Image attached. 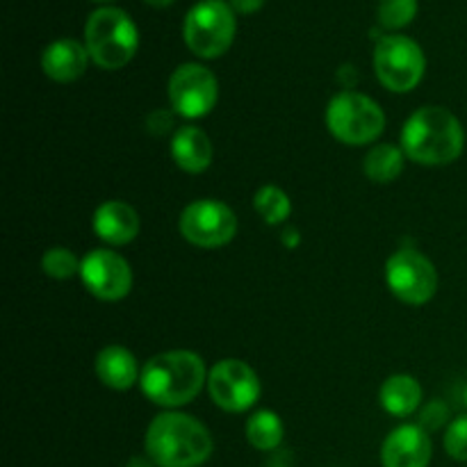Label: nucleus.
I'll use <instances>...</instances> for the list:
<instances>
[{
	"label": "nucleus",
	"mask_w": 467,
	"mask_h": 467,
	"mask_svg": "<svg viewBox=\"0 0 467 467\" xmlns=\"http://www.w3.org/2000/svg\"><path fill=\"white\" fill-rule=\"evenodd\" d=\"M205 383V365L194 351H164L144 365L141 392L158 406H182L196 400Z\"/></svg>",
	"instance_id": "3"
},
{
	"label": "nucleus",
	"mask_w": 467,
	"mask_h": 467,
	"mask_svg": "<svg viewBox=\"0 0 467 467\" xmlns=\"http://www.w3.org/2000/svg\"><path fill=\"white\" fill-rule=\"evenodd\" d=\"M365 173L374 182H392L404 171V150L392 144H377L363 164Z\"/></svg>",
	"instance_id": "19"
},
{
	"label": "nucleus",
	"mask_w": 467,
	"mask_h": 467,
	"mask_svg": "<svg viewBox=\"0 0 467 467\" xmlns=\"http://www.w3.org/2000/svg\"><path fill=\"white\" fill-rule=\"evenodd\" d=\"M126 467H155V463L149 459V456H132Z\"/></svg>",
	"instance_id": "27"
},
{
	"label": "nucleus",
	"mask_w": 467,
	"mask_h": 467,
	"mask_svg": "<svg viewBox=\"0 0 467 467\" xmlns=\"http://www.w3.org/2000/svg\"><path fill=\"white\" fill-rule=\"evenodd\" d=\"M386 281L392 295L409 306H422L438 290V272L431 260L420 251L401 249L386 265Z\"/></svg>",
	"instance_id": "8"
},
{
	"label": "nucleus",
	"mask_w": 467,
	"mask_h": 467,
	"mask_svg": "<svg viewBox=\"0 0 467 467\" xmlns=\"http://www.w3.org/2000/svg\"><path fill=\"white\" fill-rule=\"evenodd\" d=\"M80 265L82 263H78L73 251L64 249V246H53L41 258V269L46 272V276L55 278V281H67V278L80 274Z\"/></svg>",
	"instance_id": "22"
},
{
	"label": "nucleus",
	"mask_w": 467,
	"mask_h": 467,
	"mask_svg": "<svg viewBox=\"0 0 467 467\" xmlns=\"http://www.w3.org/2000/svg\"><path fill=\"white\" fill-rule=\"evenodd\" d=\"M463 401H465V406H467V388H465V392H463Z\"/></svg>",
	"instance_id": "29"
},
{
	"label": "nucleus",
	"mask_w": 467,
	"mask_h": 467,
	"mask_svg": "<svg viewBox=\"0 0 467 467\" xmlns=\"http://www.w3.org/2000/svg\"><path fill=\"white\" fill-rule=\"evenodd\" d=\"M178 228L190 244L201 249H217L235 237L237 217L222 201L201 199L182 210Z\"/></svg>",
	"instance_id": "9"
},
{
	"label": "nucleus",
	"mask_w": 467,
	"mask_h": 467,
	"mask_svg": "<svg viewBox=\"0 0 467 467\" xmlns=\"http://www.w3.org/2000/svg\"><path fill=\"white\" fill-rule=\"evenodd\" d=\"M379 401L395 418H409V415H413L420 409L422 388L409 374H395V377H390L381 386Z\"/></svg>",
	"instance_id": "18"
},
{
	"label": "nucleus",
	"mask_w": 467,
	"mask_h": 467,
	"mask_svg": "<svg viewBox=\"0 0 467 467\" xmlns=\"http://www.w3.org/2000/svg\"><path fill=\"white\" fill-rule=\"evenodd\" d=\"M96 374L103 381V386L112 390H128L140 381L141 372L137 358L126 347L109 345L96 358Z\"/></svg>",
	"instance_id": "16"
},
{
	"label": "nucleus",
	"mask_w": 467,
	"mask_h": 467,
	"mask_svg": "<svg viewBox=\"0 0 467 467\" xmlns=\"http://www.w3.org/2000/svg\"><path fill=\"white\" fill-rule=\"evenodd\" d=\"M80 276L87 290L103 301H119L130 292L132 269L126 258L108 249H96L82 258Z\"/></svg>",
	"instance_id": "12"
},
{
	"label": "nucleus",
	"mask_w": 467,
	"mask_h": 467,
	"mask_svg": "<svg viewBox=\"0 0 467 467\" xmlns=\"http://www.w3.org/2000/svg\"><path fill=\"white\" fill-rule=\"evenodd\" d=\"M283 436H285V429H283L281 418L272 410H258L246 422V441L260 451L276 450L281 445Z\"/></svg>",
	"instance_id": "20"
},
{
	"label": "nucleus",
	"mask_w": 467,
	"mask_h": 467,
	"mask_svg": "<svg viewBox=\"0 0 467 467\" xmlns=\"http://www.w3.org/2000/svg\"><path fill=\"white\" fill-rule=\"evenodd\" d=\"M94 233L112 246L128 244L140 233V217L123 201H105L94 213Z\"/></svg>",
	"instance_id": "14"
},
{
	"label": "nucleus",
	"mask_w": 467,
	"mask_h": 467,
	"mask_svg": "<svg viewBox=\"0 0 467 467\" xmlns=\"http://www.w3.org/2000/svg\"><path fill=\"white\" fill-rule=\"evenodd\" d=\"M96 3H108V0H96Z\"/></svg>",
	"instance_id": "30"
},
{
	"label": "nucleus",
	"mask_w": 467,
	"mask_h": 467,
	"mask_svg": "<svg viewBox=\"0 0 467 467\" xmlns=\"http://www.w3.org/2000/svg\"><path fill=\"white\" fill-rule=\"evenodd\" d=\"M144 3H149L150 7H167V5H171L173 0H144Z\"/></svg>",
	"instance_id": "28"
},
{
	"label": "nucleus",
	"mask_w": 467,
	"mask_h": 467,
	"mask_svg": "<svg viewBox=\"0 0 467 467\" xmlns=\"http://www.w3.org/2000/svg\"><path fill=\"white\" fill-rule=\"evenodd\" d=\"M254 208L258 210V214L265 219V223H269V226L283 223L292 213L290 196L276 185L260 187L254 196Z\"/></svg>",
	"instance_id": "21"
},
{
	"label": "nucleus",
	"mask_w": 467,
	"mask_h": 467,
	"mask_svg": "<svg viewBox=\"0 0 467 467\" xmlns=\"http://www.w3.org/2000/svg\"><path fill=\"white\" fill-rule=\"evenodd\" d=\"M213 454L208 429L182 413H162L149 424L146 456L158 467H199Z\"/></svg>",
	"instance_id": "2"
},
{
	"label": "nucleus",
	"mask_w": 467,
	"mask_h": 467,
	"mask_svg": "<svg viewBox=\"0 0 467 467\" xmlns=\"http://www.w3.org/2000/svg\"><path fill=\"white\" fill-rule=\"evenodd\" d=\"M465 132L459 119L445 108L427 105L409 117L401 130V150L413 162L442 167L461 158Z\"/></svg>",
	"instance_id": "1"
},
{
	"label": "nucleus",
	"mask_w": 467,
	"mask_h": 467,
	"mask_svg": "<svg viewBox=\"0 0 467 467\" xmlns=\"http://www.w3.org/2000/svg\"><path fill=\"white\" fill-rule=\"evenodd\" d=\"M89 50L76 39L53 41L41 55V68L55 82H73L87 71Z\"/></svg>",
	"instance_id": "15"
},
{
	"label": "nucleus",
	"mask_w": 467,
	"mask_h": 467,
	"mask_svg": "<svg viewBox=\"0 0 467 467\" xmlns=\"http://www.w3.org/2000/svg\"><path fill=\"white\" fill-rule=\"evenodd\" d=\"M85 46L89 50V57L100 68H121L135 57L140 35L123 9L100 7L87 18L85 26Z\"/></svg>",
	"instance_id": "4"
},
{
	"label": "nucleus",
	"mask_w": 467,
	"mask_h": 467,
	"mask_svg": "<svg viewBox=\"0 0 467 467\" xmlns=\"http://www.w3.org/2000/svg\"><path fill=\"white\" fill-rule=\"evenodd\" d=\"M431 461V438L420 424H401L381 447L383 467H427Z\"/></svg>",
	"instance_id": "13"
},
{
	"label": "nucleus",
	"mask_w": 467,
	"mask_h": 467,
	"mask_svg": "<svg viewBox=\"0 0 467 467\" xmlns=\"http://www.w3.org/2000/svg\"><path fill=\"white\" fill-rule=\"evenodd\" d=\"M263 5H265V0H231L233 12H237V14H254V12H258Z\"/></svg>",
	"instance_id": "26"
},
{
	"label": "nucleus",
	"mask_w": 467,
	"mask_h": 467,
	"mask_svg": "<svg viewBox=\"0 0 467 467\" xmlns=\"http://www.w3.org/2000/svg\"><path fill=\"white\" fill-rule=\"evenodd\" d=\"M447 418H450V410H447V406L442 404V401H431V404L422 410L420 427H422L427 433L436 431V429H441L442 424L447 422Z\"/></svg>",
	"instance_id": "25"
},
{
	"label": "nucleus",
	"mask_w": 467,
	"mask_h": 467,
	"mask_svg": "<svg viewBox=\"0 0 467 467\" xmlns=\"http://www.w3.org/2000/svg\"><path fill=\"white\" fill-rule=\"evenodd\" d=\"M208 390L219 409L244 413L258 401L260 379L244 360L226 358L210 369Z\"/></svg>",
	"instance_id": "10"
},
{
	"label": "nucleus",
	"mask_w": 467,
	"mask_h": 467,
	"mask_svg": "<svg viewBox=\"0 0 467 467\" xmlns=\"http://www.w3.org/2000/svg\"><path fill=\"white\" fill-rule=\"evenodd\" d=\"M182 35L194 55L205 59L219 57L235 39V12L222 0H203L190 9Z\"/></svg>",
	"instance_id": "6"
},
{
	"label": "nucleus",
	"mask_w": 467,
	"mask_h": 467,
	"mask_svg": "<svg viewBox=\"0 0 467 467\" xmlns=\"http://www.w3.org/2000/svg\"><path fill=\"white\" fill-rule=\"evenodd\" d=\"M424 53L413 39L401 35L383 36L374 50V68L383 87L404 94L415 89L424 76Z\"/></svg>",
	"instance_id": "7"
},
{
	"label": "nucleus",
	"mask_w": 467,
	"mask_h": 467,
	"mask_svg": "<svg viewBox=\"0 0 467 467\" xmlns=\"http://www.w3.org/2000/svg\"><path fill=\"white\" fill-rule=\"evenodd\" d=\"M445 450L451 459L467 461V415L450 424L445 433Z\"/></svg>",
	"instance_id": "24"
},
{
	"label": "nucleus",
	"mask_w": 467,
	"mask_h": 467,
	"mask_svg": "<svg viewBox=\"0 0 467 467\" xmlns=\"http://www.w3.org/2000/svg\"><path fill=\"white\" fill-rule=\"evenodd\" d=\"M173 162L187 173H201L213 162V144L201 128L185 126L171 141Z\"/></svg>",
	"instance_id": "17"
},
{
	"label": "nucleus",
	"mask_w": 467,
	"mask_h": 467,
	"mask_svg": "<svg viewBox=\"0 0 467 467\" xmlns=\"http://www.w3.org/2000/svg\"><path fill=\"white\" fill-rule=\"evenodd\" d=\"M418 14V0H381L379 3V23L388 30L406 27Z\"/></svg>",
	"instance_id": "23"
},
{
	"label": "nucleus",
	"mask_w": 467,
	"mask_h": 467,
	"mask_svg": "<svg viewBox=\"0 0 467 467\" xmlns=\"http://www.w3.org/2000/svg\"><path fill=\"white\" fill-rule=\"evenodd\" d=\"M327 126L336 140L360 146L381 137L386 128V114L369 96L342 91L328 103Z\"/></svg>",
	"instance_id": "5"
},
{
	"label": "nucleus",
	"mask_w": 467,
	"mask_h": 467,
	"mask_svg": "<svg viewBox=\"0 0 467 467\" xmlns=\"http://www.w3.org/2000/svg\"><path fill=\"white\" fill-rule=\"evenodd\" d=\"M169 99H171L173 109L182 117H205L217 105V78L201 64H182L169 78Z\"/></svg>",
	"instance_id": "11"
}]
</instances>
